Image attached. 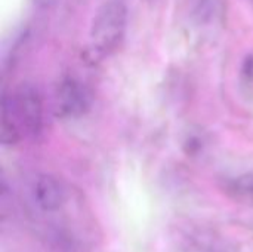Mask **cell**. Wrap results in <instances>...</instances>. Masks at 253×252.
<instances>
[{
    "instance_id": "6da1fadb",
    "label": "cell",
    "mask_w": 253,
    "mask_h": 252,
    "mask_svg": "<svg viewBox=\"0 0 253 252\" xmlns=\"http://www.w3.org/2000/svg\"><path fill=\"white\" fill-rule=\"evenodd\" d=\"M43 126V101L36 86L21 83L1 98V143L13 146L24 137L37 135Z\"/></svg>"
},
{
    "instance_id": "7a4b0ae2",
    "label": "cell",
    "mask_w": 253,
    "mask_h": 252,
    "mask_svg": "<svg viewBox=\"0 0 253 252\" xmlns=\"http://www.w3.org/2000/svg\"><path fill=\"white\" fill-rule=\"evenodd\" d=\"M127 7L122 0H108L102 3L90 24L89 37L92 49L99 55H108L116 50L126 33Z\"/></svg>"
},
{
    "instance_id": "3957f363",
    "label": "cell",
    "mask_w": 253,
    "mask_h": 252,
    "mask_svg": "<svg viewBox=\"0 0 253 252\" xmlns=\"http://www.w3.org/2000/svg\"><path fill=\"white\" fill-rule=\"evenodd\" d=\"M67 199L68 195L64 183L50 174H37L28 186L30 211L36 220H43V223L58 215L65 208Z\"/></svg>"
},
{
    "instance_id": "277c9868",
    "label": "cell",
    "mask_w": 253,
    "mask_h": 252,
    "mask_svg": "<svg viewBox=\"0 0 253 252\" xmlns=\"http://www.w3.org/2000/svg\"><path fill=\"white\" fill-rule=\"evenodd\" d=\"M55 113L62 119H76L83 116L92 102L90 91L84 83L74 77H65L55 89Z\"/></svg>"
},
{
    "instance_id": "5b68a950",
    "label": "cell",
    "mask_w": 253,
    "mask_h": 252,
    "mask_svg": "<svg viewBox=\"0 0 253 252\" xmlns=\"http://www.w3.org/2000/svg\"><path fill=\"white\" fill-rule=\"evenodd\" d=\"M230 189L240 198L253 199V174H246L233 180Z\"/></svg>"
},
{
    "instance_id": "8992f818",
    "label": "cell",
    "mask_w": 253,
    "mask_h": 252,
    "mask_svg": "<svg viewBox=\"0 0 253 252\" xmlns=\"http://www.w3.org/2000/svg\"><path fill=\"white\" fill-rule=\"evenodd\" d=\"M31 4L37 9H49L52 7L58 0H30Z\"/></svg>"
},
{
    "instance_id": "52a82bcc",
    "label": "cell",
    "mask_w": 253,
    "mask_h": 252,
    "mask_svg": "<svg viewBox=\"0 0 253 252\" xmlns=\"http://www.w3.org/2000/svg\"><path fill=\"white\" fill-rule=\"evenodd\" d=\"M251 1H253V0H251Z\"/></svg>"
}]
</instances>
